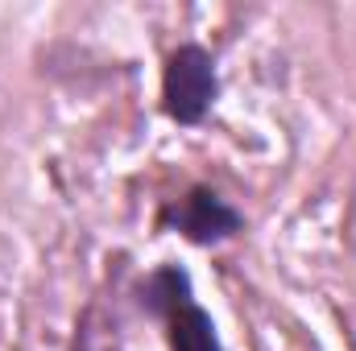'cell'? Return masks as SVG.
I'll use <instances>...</instances> for the list:
<instances>
[{
  "instance_id": "obj_1",
  "label": "cell",
  "mask_w": 356,
  "mask_h": 351,
  "mask_svg": "<svg viewBox=\"0 0 356 351\" xmlns=\"http://www.w3.org/2000/svg\"><path fill=\"white\" fill-rule=\"evenodd\" d=\"M141 310L162 318L170 351H224L211 314L195 302L191 277L182 264H162L141 281Z\"/></svg>"
},
{
  "instance_id": "obj_2",
  "label": "cell",
  "mask_w": 356,
  "mask_h": 351,
  "mask_svg": "<svg viewBox=\"0 0 356 351\" xmlns=\"http://www.w3.org/2000/svg\"><path fill=\"white\" fill-rule=\"evenodd\" d=\"M216 58L203 46H178L162 71V108L178 124H199L216 103Z\"/></svg>"
},
{
  "instance_id": "obj_3",
  "label": "cell",
  "mask_w": 356,
  "mask_h": 351,
  "mask_svg": "<svg viewBox=\"0 0 356 351\" xmlns=\"http://www.w3.org/2000/svg\"><path fill=\"white\" fill-rule=\"evenodd\" d=\"M158 228L162 232H178L182 240H191L199 248H211V244H224V240L241 236L245 232V215L228 198H220L211 186H195V190H186L182 198L166 203L158 211Z\"/></svg>"
}]
</instances>
